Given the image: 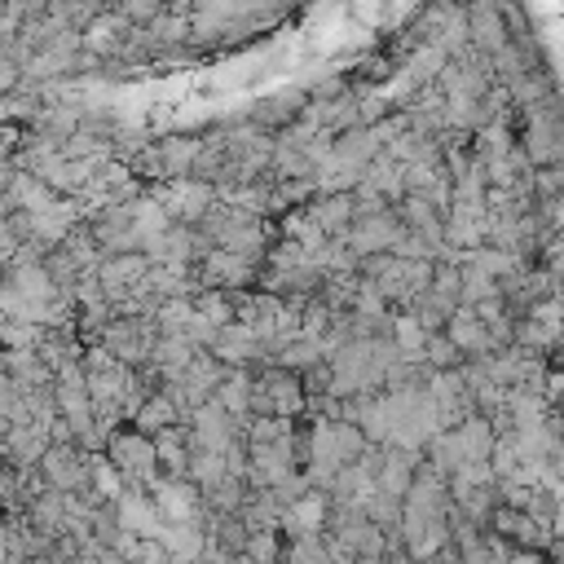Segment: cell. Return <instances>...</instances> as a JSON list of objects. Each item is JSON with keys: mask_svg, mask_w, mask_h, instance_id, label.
Here are the masks:
<instances>
[{"mask_svg": "<svg viewBox=\"0 0 564 564\" xmlns=\"http://www.w3.org/2000/svg\"><path fill=\"white\" fill-rule=\"evenodd\" d=\"M207 352H212V357H220L225 366H247V370L269 366V357L260 352V335H256L251 326H242L238 317H234V322H225V326H216V335H212Z\"/></svg>", "mask_w": 564, "mask_h": 564, "instance_id": "cell-6", "label": "cell"}, {"mask_svg": "<svg viewBox=\"0 0 564 564\" xmlns=\"http://www.w3.org/2000/svg\"><path fill=\"white\" fill-rule=\"evenodd\" d=\"M198 498H203V507L207 511H238L242 507V498H247V485L238 480V476H220V480H212L207 489H198Z\"/></svg>", "mask_w": 564, "mask_h": 564, "instance_id": "cell-31", "label": "cell"}, {"mask_svg": "<svg viewBox=\"0 0 564 564\" xmlns=\"http://www.w3.org/2000/svg\"><path fill=\"white\" fill-rule=\"evenodd\" d=\"M123 35H128V18L119 13V9H101V13H93L84 26H79V44L88 48V53H97L101 62H110L115 53H119V44H123Z\"/></svg>", "mask_w": 564, "mask_h": 564, "instance_id": "cell-8", "label": "cell"}, {"mask_svg": "<svg viewBox=\"0 0 564 564\" xmlns=\"http://www.w3.org/2000/svg\"><path fill=\"white\" fill-rule=\"evenodd\" d=\"M22 520H26L35 533H44V538H57V533L66 529V494L44 485L40 494H31V498H26V507H22Z\"/></svg>", "mask_w": 564, "mask_h": 564, "instance_id": "cell-15", "label": "cell"}, {"mask_svg": "<svg viewBox=\"0 0 564 564\" xmlns=\"http://www.w3.org/2000/svg\"><path fill=\"white\" fill-rule=\"evenodd\" d=\"M467 9V44L476 53H498L507 44V26L502 13L494 4H463Z\"/></svg>", "mask_w": 564, "mask_h": 564, "instance_id": "cell-16", "label": "cell"}, {"mask_svg": "<svg viewBox=\"0 0 564 564\" xmlns=\"http://www.w3.org/2000/svg\"><path fill=\"white\" fill-rule=\"evenodd\" d=\"M441 330L449 335V344H454L463 357H480V352L498 348V344H494V335H489V326H485V322L471 313V304H454Z\"/></svg>", "mask_w": 564, "mask_h": 564, "instance_id": "cell-9", "label": "cell"}, {"mask_svg": "<svg viewBox=\"0 0 564 564\" xmlns=\"http://www.w3.org/2000/svg\"><path fill=\"white\" fill-rule=\"evenodd\" d=\"M13 251H18V234H13V229H9L4 220H0V264H4V260H9Z\"/></svg>", "mask_w": 564, "mask_h": 564, "instance_id": "cell-42", "label": "cell"}, {"mask_svg": "<svg viewBox=\"0 0 564 564\" xmlns=\"http://www.w3.org/2000/svg\"><path fill=\"white\" fill-rule=\"evenodd\" d=\"M150 313H154V326H159V330H185V322L194 317V300H189V295H167V300H159Z\"/></svg>", "mask_w": 564, "mask_h": 564, "instance_id": "cell-35", "label": "cell"}, {"mask_svg": "<svg viewBox=\"0 0 564 564\" xmlns=\"http://www.w3.org/2000/svg\"><path fill=\"white\" fill-rule=\"evenodd\" d=\"M132 560H150V564H167V546L159 538H137V555Z\"/></svg>", "mask_w": 564, "mask_h": 564, "instance_id": "cell-40", "label": "cell"}, {"mask_svg": "<svg viewBox=\"0 0 564 564\" xmlns=\"http://www.w3.org/2000/svg\"><path fill=\"white\" fill-rule=\"evenodd\" d=\"M441 62H445V53L436 48V44H414L410 48V57H405V88L410 84H432L436 79V70H441Z\"/></svg>", "mask_w": 564, "mask_h": 564, "instance_id": "cell-32", "label": "cell"}, {"mask_svg": "<svg viewBox=\"0 0 564 564\" xmlns=\"http://www.w3.org/2000/svg\"><path fill=\"white\" fill-rule=\"evenodd\" d=\"M282 560H295V564H326V538L322 529L317 533H291L282 542Z\"/></svg>", "mask_w": 564, "mask_h": 564, "instance_id": "cell-34", "label": "cell"}, {"mask_svg": "<svg viewBox=\"0 0 564 564\" xmlns=\"http://www.w3.org/2000/svg\"><path fill=\"white\" fill-rule=\"evenodd\" d=\"M304 212L335 238V234H344L348 220H352V189H322V194H313V198L304 203Z\"/></svg>", "mask_w": 564, "mask_h": 564, "instance_id": "cell-18", "label": "cell"}, {"mask_svg": "<svg viewBox=\"0 0 564 564\" xmlns=\"http://www.w3.org/2000/svg\"><path fill=\"white\" fill-rule=\"evenodd\" d=\"M26 128H31V132H40V137L62 141L66 132H75V128H79V110H75L70 101H53V106H44V101H40V110H35V119H31Z\"/></svg>", "mask_w": 564, "mask_h": 564, "instance_id": "cell-25", "label": "cell"}, {"mask_svg": "<svg viewBox=\"0 0 564 564\" xmlns=\"http://www.w3.org/2000/svg\"><path fill=\"white\" fill-rule=\"evenodd\" d=\"M344 88H348V84H344V79H339V75H326V79H322V84H313V97H339V93H344Z\"/></svg>", "mask_w": 564, "mask_h": 564, "instance_id": "cell-41", "label": "cell"}, {"mask_svg": "<svg viewBox=\"0 0 564 564\" xmlns=\"http://www.w3.org/2000/svg\"><path fill=\"white\" fill-rule=\"evenodd\" d=\"M4 560H9V546H4V542H0V564H4Z\"/></svg>", "mask_w": 564, "mask_h": 564, "instance_id": "cell-43", "label": "cell"}, {"mask_svg": "<svg viewBox=\"0 0 564 564\" xmlns=\"http://www.w3.org/2000/svg\"><path fill=\"white\" fill-rule=\"evenodd\" d=\"M189 269H194L198 286H225V291L256 286V260H247L238 251H225V247H207Z\"/></svg>", "mask_w": 564, "mask_h": 564, "instance_id": "cell-3", "label": "cell"}, {"mask_svg": "<svg viewBox=\"0 0 564 564\" xmlns=\"http://www.w3.org/2000/svg\"><path fill=\"white\" fill-rule=\"evenodd\" d=\"M392 212H397V220L405 225V229H414V234H423L432 247H445L441 242V212L423 198V194H414V189H405L397 203H392Z\"/></svg>", "mask_w": 564, "mask_h": 564, "instance_id": "cell-17", "label": "cell"}, {"mask_svg": "<svg viewBox=\"0 0 564 564\" xmlns=\"http://www.w3.org/2000/svg\"><path fill=\"white\" fill-rule=\"evenodd\" d=\"M4 194L13 198V207H26V212H44V207L57 203V194H53L35 172H18V167H13V181H9Z\"/></svg>", "mask_w": 564, "mask_h": 564, "instance_id": "cell-26", "label": "cell"}, {"mask_svg": "<svg viewBox=\"0 0 564 564\" xmlns=\"http://www.w3.org/2000/svg\"><path fill=\"white\" fill-rule=\"evenodd\" d=\"M172 0H110V9H119L128 22H150L159 9H167Z\"/></svg>", "mask_w": 564, "mask_h": 564, "instance_id": "cell-38", "label": "cell"}, {"mask_svg": "<svg viewBox=\"0 0 564 564\" xmlns=\"http://www.w3.org/2000/svg\"><path fill=\"white\" fill-rule=\"evenodd\" d=\"M485 524H489V529H498L507 542L538 551L542 560H546V546H551V538L560 533V529L542 524L538 516H529V511H520V507H507V502H494V511H489V520H485Z\"/></svg>", "mask_w": 564, "mask_h": 564, "instance_id": "cell-5", "label": "cell"}, {"mask_svg": "<svg viewBox=\"0 0 564 564\" xmlns=\"http://www.w3.org/2000/svg\"><path fill=\"white\" fill-rule=\"evenodd\" d=\"M220 375H225V361H220V357H212L207 348H194V357L185 361V370L176 375V383L185 388V401H189V405H198V401H207V397L216 392Z\"/></svg>", "mask_w": 564, "mask_h": 564, "instance_id": "cell-13", "label": "cell"}, {"mask_svg": "<svg viewBox=\"0 0 564 564\" xmlns=\"http://www.w3.org/2000/svg\"><path fill=\"white\" fill-rule=\"evenodd\" d=\"M57 247H62L79 269H97V260H101V247H97V238H93L88 220H75V225L57 238Z\"/></svg>", "mask_w": 564, "mask_h": 564, "instance_id": "cell-28", "label": "cell"}, {"mask_svg": "<svg viewBox=\"0 0 564 564\" xmlns=\"http://www.w3.org/2000/svg\"><path fill=\"white\" fill-rule=\"evenodd\" d=\"M560 189H564L560 163H538L533 167V198H560Z\"/></svg>", "mask_w": 564, "mask_h": 564, "instance_id": "cell-37", "label": "cell"}, {"mask_svg": "<svg viewBox=\"0 0 564 564\" xmlns=\"http://www.w3.org/2000/svg\"><path fill=\"white\" fill-rule=\"evenodd\" d=\"M304 97H308L304 88H278L273 97L247 101V119H251L256 128H264V132H278V128H286V123H295Z\"/></svg>", "mask_w": 564, "mask_h": 564, "instance_id": "cell-11", "label": "cell"}, {"mask_svg": "<svg viewBox=\"0 0 564 564\" xmlns=\"http://www.w3.org/2000/svg\"><path fill=\"white\" fill-rule=\"evenodd\" d=\"M397 212L383 207V212H370V216H352L344 234H335L352 256H370V251H388L392 234H397Z\"/></svg>", "mask_w": 564, "mask_h": 564, "instance_id": "cell-7", "label": "cell"}, {"mask_svg": "<svg viewBox=\"0 0 564 564\" xmlns=\"http://www.w3.org/2000/svg\"><path fill=\"white\" fill-rule=\"evenodd\" d=\"M326 507H330V498H326V489H304V494H295L286 507H282V516H278V533H317L322 529V520H326Z\"/></svg>", "mask_w": 564, "mask_h": 564, "instance_id": "cell-10", "label": "cell"}, {"mask_svg": "<svg viewBox=\"0 0 564 564\" xmlns=\"http://www.w3.org/2000/svg\"><path fill=\"white\" fill-rule=\"evenodd\" d=\"M189 300H194V313H203L212 326L234 322V291H225V286H198Z\"/></svg>", "mask_w": 564, "mask_h": 564, "instance_id": "cell-30", "label": "cell"}, {"mask_svg": "<svg viewBox=\"0 0 564 564\" xmlns=\"http://www.w3.org/2000/svg\"><path fill=\"white\" fill-rule=\"evenodd\" d=\"M185 335H189V339H194L198 348H207V344H212V335H216V326H212V322H207L203 313H194V317L185 322Z\"/></svg>", "mask_w": 564, "mask_h": 564, "instance_id": "cell-39", "label": "cell"}, {"mask_svg": "<svg viewBox=\"0 0 564 564\" xmlns=\"http://www.w3.org/2000/svg\"><path fill=\"white\" fill-rule=\"evenodd\" d=\"M0 370L13 379V388H18V392H26V388H35V383H48V379H53V370L40 361V352H35V348H0Z\"/></svg>", "mask_w": 564, "mask_h": 564, "instance_id": "cell-19", "label": "cell"}, {"mask_svg": "<svg viewBox=\"0 0 564 564\" xmlns=\"http://www.w3.org/2000/svg\"><path fill=\"white\" fill-rule=\"evenodd\" d=\"M48 436H44V423H9V432L0 436V463H13V467H35V458L44 454Z\"/></svg>", "mask_w": 564, "mask_h": 564, "instance_id": "cell-14", "label": "cell"}, {"mask_svg": "<svg viewBox=\"0 0 564 564\" xmlns=\"http://www.w3.org/2000/svg\"><path fill=\"white\" fill-rule=\"evenodd\" d=\"M128 423H132L137 432H145V436H150V432H159V427H167V423H181V410H176V405L154 388V392L137 405V414H132Z\"/></svg>", "mask_w": 564, "mask_h": 564, "instance_id": "cell-27", "label": "cell"}, {"mask_svg": "<svg viewBox=\"0 0 564 564\" xmlns=\"http://www.w3.org/2000/svg\"><path fill=\"white\" fill-rule=\"evenodd\" d=\"M150 441H154V467H159V476H185V463H189L185 423H167V427L150 432Z\"/></svg>", "mask_w": 564, "mask_h": 564, "instance_id": "cell-20", "label": "cell"}, {"mask_svg": "<svg viewBox=\"0 0 564 564\" xmlns=\"http://www.w3.org/2000/svg\"><path fill=\"white\" fill-rule=\"evenodd\" d=\"M454 304H458V300H449V295H441V291L423 286V291H414V295H410L401 308H410V313H414V322H419L423 330H441Z\"/></svg>", "mask_w": 564, "mask_h": 564, "instance_id": "cell-23", "label": "cell"}, {"mask_svg": "<svg viewBox=\"0 0 564 564\" xmlns=\"http://www.w3.org/2000/svg\"><path fill=\"white\" fill-rule=\"evenodd\" d=\"M154 335H159L154 313H110V322L97 330V344L110 357H119L123 366H141L150 357Z\"/></svg>", "mask_w": 564, "mask_h": 564, "instance_id": "cell-1", "label": "cell"}, {"mask_svg": "<svg viewBox=\"0 0 564 564\" xmlns=\"http://www.w3.org/2000/svg\"><path fill=\"white\" fill-rule=\"evenodd\" d=\"M423 361H427L432 370H449V366H458V361H463V352L449 344V335H445V330H427V339H423Z\"/></svg>", "mask_w": 564, "mask_h": 564, "instance_id": "cell-36", "label": "cell"}, {"mask_svg": "<svg viewBox=\"0 0 564 564\" xmlns=\"http://www.w3.org/2000/svg\"><path fill=\"white\" fill-rule=\"evenodd\" d=\"M106 458L119 467L123 485H141V489H145V485L159 476V467H154V441H150L145 432H137V427H128V432L110 427V436H106Z\"/></svg>", "mask_w": 564, "mask_h": 564, "instance_id": "cell-2", "label": "cell"}, {"mask_svg": "<svg viewBox=\"0 0 564 564\" xmlns=\"http://www.w3.org/2000/svg\"><path fill=\"white\" fill-rule=\"evenodd\" d=\"M35 467H40L48 489L70 494V489L88 485V449H79L75 441H48L44 454L35 458Z\"/></svg>", "mask_w": 564, "mask_h": 564, "instance_id": "cell-4", "label": "cell"}, {"mask_svg": "<svg viewBox=\"0 0 564 564\" xmlns=\"http://www.w3.org/2000/svg\"><path fill=\"white\" fill-rule=\"evenodd\" d=\"M57 154L62 159H110V137H97L88 128H75L57 141Z\"/></svg>", "mask_w": 564, "mask_h": 564, "instance_id": "cell-29", "label": "cell"}, {"mask_svg": "<svg viewBox=\"0 0 564 564\" xmlns=\"http://www.w3.org/2000/svg\"><path fill=\"white\" fill-rule=\"evenodd\" d=\"M145 269H150L145 251H119V256H101L93 273H97L101 295H106V304H110V300H119V295L128 291V282H137Z\"/></svg>", "mask_w": 564, "mask_h": 564, "instance_id": "cell-12", "label": "cell"}, {"mask_svg": "<svg viewBox=\"0 0 564 564\" xmlns=\"http://www.w3.org/2000/svg\"><path fill=\"white\" fill-rule=\"evenodd\" d=\"M225 476V454L220 449H189V463H185V480H194L198 489H207L212 480Z\"/></svg>", "mask_w": 564, "mask_h": 564, "instance_id": "cell-33", "label": "cell"}, {"mask_svg": "<svg viewBox=\"0 0 564 564\" xmlns=\"http://www.w3.org/2000/svg\"><path fill=\"white\" fill-rule=\"evenodd\" d=\"M511 344H520V348H529V352H555L560 326H546V322H538L533 313H520V317H511Z\"/></svg>", "mask_w": 564, "mask_h": 564, "instance_id": "cell-24", "label": "cell"}, {"mask_svg": "<svg viewBox=\"0 0 564 564\" xmlns=\"http://www.w3.org/2000/svg\"><path fill=\"white\" fill-rule=\"evenodd\" d=\"M361 185H370L375 194H383L388 203H397L401 194H405V185H401V163L397 159H388L383 150L375 154V159H366L361 163V176H357Z\"/></svg>", "mask_w": 564, "mask_h": 564, "instance_id": "cell-22", "label": "cell"}, {"mask_svg": "<svg viewBox=\"0 0 564 564\" xmlns=\"http://www.w3.org/2000/svg\"><path fill=\"white\" fill-rule=\"evenodd\" d=\"M198 145H203V137H189V132H172V137L154 141V154H159V172H163V181H167V176H189Z\"/></svg>", "mask_w": 564, "mask_h": 564, "instance_id": "cell-21", "label": "cell"}]
</instances>
